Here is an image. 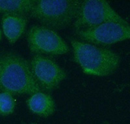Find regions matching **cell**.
Instances as JSON below:
<instances>
[{
	"label": "cell",
	"mask_w": 130,
	"mask_h": 124,
	"mask_svg": "<svg viewBox=\"0 0 130 124\" xmlns=\"http://www.w3.org/2000/svg\"><path fill=\"white\" fill-rule=\"evenodd\" d=\"M15 106L16 103L12 95L7 92L0 93V115L7 116L12 114Z\"/></svg>",
	"instance_id": "obj_11"
},
{
	"label": "cell",
	"mask_w": 130,
	"mask_h": 124,
	"mask_svg": "<svg viewBox=\"0 0 130 124\" xmlns=\"http://www.w3.org/2000/svg\"><path fill=\"white\" fill-rule=\"evenodd\" d=\"M70 43L74 61L85 74L107 77L115 72L120 65V56L111 50L74 39Z\"/></svg>",
	"instance_id": "obj_2"
},
{
	"label": "cell",
	"mask_w": 130,
	"mask_h": 124,
	"mask_svg": "<svg viewBox=\"0 0 130 124\" xmlns=\"http://www.w3.org/2000/svg\"><path fill=\"white\" fill-rule=\"evenodd\" d=\"M35 80L43 91L52 92L58 88L67 78V73L56 62L47 56L35 54L29 62Z\"/></svg>",
	"instance_id": "obj_7"
},
{
	"label": "cell",
	"mask_w": 130,
	"mask_h": 124,
	"mask_svg": "<svg viewBox=\"0 0 130 124\" xmlns=\"http://www.w3.org/2000/svg\"><path fill=\"white\" fill-rule=\"evenodd\" d=\"M28 22L26 16L3 15L2 24L3 33L8 41L13 44L24 34Z\"/></svg>",
	"instance_id": "obj_8"
},
{
	"label": "cell",
	"mask_w": 130,
	"mask_h": 124,
	"mask_svg": "<svg viewBox=\"0 0 130 124\" xmlns=\"http://www.w3.org/2000/svg\"><path fill=\"white\" fill-rule=\"evenodd\" d=\"M1 39H2V31L0 30V41H1Z\"/></svg>",
	"instance_id": "obj_12"
},
{
	"label": "cell",
	"mask_w": 130,
	"mask_h": 124,
	"mask_svg": "<svg viewBox=\"0 0 130 124\" xmlns=\"http://www.w3.org/2000/svg\"><path fill=\"white\" fill-rule=\"evenodd\" d=\"M35 3V0H0V13L27 16Z\"/></svg>",
	"instance_id": "obj_10"
},
{
	"label": "cell",
	"mask_w": 130,
	"mask_h": 124,
	"mask_svg": "<svg viewBox=\"0 0 130 124\" xmlns=\"http://www.w3.org/2000/svg\"><path fill=\"white\" fill-rule=\"evenodd\" d=\"M81 40L95 46H109L130 38V27L117 22H108L92 28L76 30Z\"/></svg>",
	"instance_id": "obj_6"
},
{
	"label": "cell",
	"mask_w": 130,
	"mask_h": 124,
	"mask_svg": "<svg viewBox=\"0 0 130 124\" xmlns=\"http://www.w3.org/2000/svg\"><path fill=\"white\" fill-rule=\"evenodd\" d=\"M27 42L31 52L35 54L60 56L70 48L57 33L43 26H32L27 33Z\"/></svg>",
	"instance_id": "obj_5"
},
{
	"label": "cell",
	"mask_w": 130,
	"mask_h": 124,
	"mask_svg": "<svg viewBox=\"0 0 130 124\" xmlns=\"http://www.w3.org/2000/svg\"><path fill=\"white\" fill-rule=\"evenodd\" d=\"M108 22L129 24L105 0H85L81 2L73 26L76 31L97 26Z\"/></svg>",
	"instance_id": "obj_4"
},
{
	"label": "cell",
	"mask_w": 130,
	"mask_h": 124,
	"mask_svg": "<svg viewBox=\"0 0 130 124\" xmlns=\"http://www.w3.org/2000/svg\"><path fill=\"white\" fill-rule=\"evenodd\" d=\"M81 2L77 0H37L29 15L42 26L53 30H61L74 22Z\"/></svg>",
	"instance_id": "obj_3"
},
{
	"label": "cell",
	"mask_w": 130,
	"mask_h": 124,
	"mask_svg": "<svg viewBox=\"0 0 130 124\" xmlns=\"http://www.w3.org/2000/svg\"><path fill=\"white\" fill-rule=\"evenodd\" d=\"M0 90L11 95L42 92L33 77L29 62L10 50L0 53Z\"/></svg>",
	"instance_id": "obj_1"
},
{
	"label": "cell",
	"mask_w": 130,
	"mask_h": 124,
	"mask_svg": "<svg viewBox=\"0 0 130 124\" xmlns=\"http://www.w3.org/2000/svg\"><path fill=\"white\" fill-rule=\"evenodd\" d=\"M26 103L32 113L43 118L50 116L55 111V103L53 97L43 92L31 95Z\"/></svg>",
	"instance_id": "obj_9"
}]
</instances>
